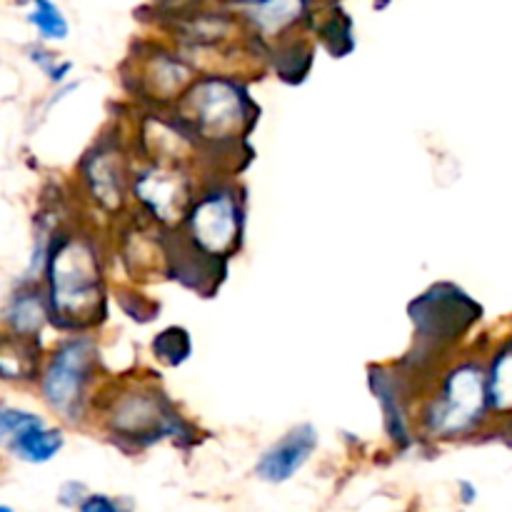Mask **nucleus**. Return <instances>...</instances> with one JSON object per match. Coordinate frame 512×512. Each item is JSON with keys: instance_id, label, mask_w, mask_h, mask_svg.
Segmentation results:
<instances>
[{"instance_id": "9b49d317", "label": "nucleus", "mask_w": 512, "mask_h": 512, "mask_svg": "<svg viewBox=\"0 0 512 512\" xmlns=\"http://www.w3.org/2000/svg\"><path fill=\"white\" fill-rule=\"evenodd\" d=\"M300 8H303L300 0H263V3H258V23L273 33V30L283 28L290 20L298 18Z\"/></svg>"}, {"instance_id": "9d476101", "label": "nucleus", "mask_w": 512, "mask_h": 512, "mask_svg": "<svg viewBox=\"0 0 512 512\" xmlns=\"http://www.w3.org/2000/svg\"><path fill=\"white\" fill-rule=\"evenodd\" d=\"M8 318L18 333H35L43 323V305L35 295H18L15 303L10 305Z\"/></svg>"}, {"instance_id": "0eeeda50", "label": "nucleus", "mask_w": 512, "mask_h": 512, "mask_svg": "<svg viewBox=\"0 0 512 512\" xmlns=\"http://www.w3.org/2000/svg\"><path fill=\"white\" fill-rule=\"evenodd\" d=\"M318 435L310 425H300V428L290 430L280 443H275L268 453L260 458L258 475L268 483H283V480L293 478L305 463H308L310 453L315 450Z\"/></svg>"}, {"instance_id": "4468645a", "label": "nucleus", "mask_w": 512, "mask_h": 512, "mask_svg": "<svg viewBox=\"0 0 512 512\" xmlns=\"http://www.w3.org/2000/svg\"><path fill=\"white\" fill-rule=\"evenodd\" d=\"M243 3H263V0H243Z\"/></svg>"}, {"instance_id": "1a4fd4ad", "label": "nucleus", "mask_w": 512, "mask_h": 512, "mask_svg": "<svg viewBox=\"0 0 512 512\" xmlns=\"http://www.w3.org/2000/svg\"><path fill=\"white\" fill-rule=\"evenodd\" d=\"M28 3H33V13L28 15L30 23L38 28L43 38L63 40L68 35V23H65L63 13L50 0H28Z\"/></svg>"}, {"instance_id": "f257e3e1", "label": "nucleus", "mask_w": 512, "mask_h": 512, "mask_svg": "<svg viewBox=\"0 0 512 512\" xmlns=\"http://www.w3.org/2000/svg\"><path fill=\"white\" fill-rule=\"evenodd\" d=\"M50 295L58 315H90L100 300V275L93 250L83 243L58 245L50 258Z\"/></svg>"}, {"instance_id": "7ed1b4c3", "label": "nucleus", "mask_w": 512, "mask_h": 512, "mask_svg": "<svg viewBox=\"0 0 512 512\" xmlns=\"http://www.w3.org/2000/svg\"><path fill=\"white\" fill-rule=\"evenodd\" d=\"M483 373L473 365L455 370L445 385V395L433 413L435 433H463L470 425L478 423L485 405Z\"/></svg>"}, {"instance_id": "6e6552de", "label": "nucleus", "mask_w": 512, "mask_h": 512, "mask_svg": "<svg viewBox=\"0 0 512 512\" xmlns=\"http://www.w3.org/2000/svg\"><path fill=\"white\" fill-rule=\"evenodd\" d=\"M178 180L168 178L160 170H150L138 180V198H143L150 208L163 218H170L178 205Z\"/></svg>"}, {"instance_id": "ddd939ff", "label": "nucleus", "mask_w": 512, "mask_h": 512, "mask_svg": "<svg viewBox=\"0 0 512 512\" xmlns=\"http://www.w3.org/2000/svg\"><path fill=\"white\" fill-rule=\"evenodd\" d=\"M80 508L83 510H105V512H113L118 510V505L110 503L108 498H100V495H93V498H88L85 503H80Z\"/></svg>"}, {"instance_id": "f03ea898", "label": "nucleus", "mask_w": 512, "mask_h": 512, "mask_svg": "<svg viewBox=\"0 0 512 512\" xmlns=\"http://www.w3.org/2000/svg\"><path fill=\"white\" fill-rule=\"evenodd\" d=\"M90 353H93L90 340H68L65 345H60L53 363L48 365V370H45L43 375L45 400H48L58 413H63L65 418H75L80 390H83L85 373H88Z\"/></svg>"}, {"instance_id": "423d86ee", "label": "nucleus", "mask_w": 512, "mask_h": 512, "mask_svg": "<svg viewBox=\"0 0 512 512\" xmlns=\"http://www.w3.org/2000/svg\"><path fill=\"white\" fill-rule=\"evenodd\" d=\"M190 113L208 135H223L243 120V95L225 80H205L190 93Z\"/></svg>"}, {"instance_id": "20e7f679", "label": "nucleus", "mask_w": 512, "mask_h": 512, "mask_svg": "<svg viewBox=\"0 0 512 512\" xmlns=\"http://www.w3.org/2000/svg\"><path fill=\"white\" fill-rule=\"evenodd\" d=\"M238 205L228 193H213L195 205L190 233L205 253H228L238 240Z\"/></svg>"}, {"instance_id": "39448f33", "label": "nucleus", "mask_w": 512, "mask_h": 512, "mask_svg": "<svg viewBox=\"0 0 512 512\" xmlns=\"http://www.w3.org/2000/svg\"><path fill=\"white\" fill-rule=\"evenodd\" d=\"M0 433L13 455L28 463H45L63 448V433L45 428L43 418L25 410L5 408L0 415Z\"/></svg>"}, {"instance_id": "f8f14e48", "label": "nucleus", "mask_w": 512, "mask_h": 512, "mask_svg": "<svg viewBox=\"0 0 512 512\" xmlns=\"http://www.w3.org/2000/svg\"><path fill=\"white\" fill-rule=\"evenodd\" d=\"M490 398L498 410L512 408V353H505L495 363L493 383H490Z\"/></svg>"}]
</instances>
